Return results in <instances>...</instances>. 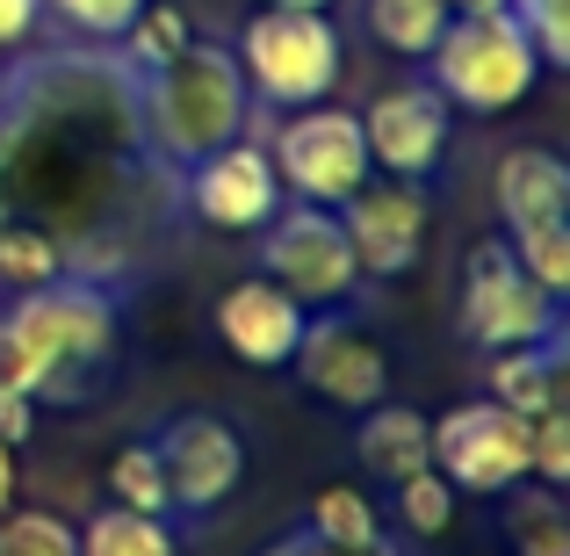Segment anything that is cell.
I'll list each match as a JSON object with an SVG mask.
<instances>
[{
    "label": "cell",
    "instance_id": "obj_16",
    "mask_svg": "<svg viewBox=\"0 0 570 556\" xmlns=\"http://www.w3.org/2000/svg\"><path fill=\"white\" fill-rule=\"evenodd\" d=\"M354 456H362L368 477H383V485H404V477L433 470V433H426V412H412V404H368L362 427H354Z\"/></svg>",
    "mask_w": 570,
    "mask_h": 556
},
{
    "label": "cell",
    "instance_id": "obj_7",
    "mask_svg": "<svg viewBox=\"0 0 570 556\" xmlns=\"http://www.w3.org/2000/svg\"><path fill=\"white\" fill-rule=\"evenodd\" d=\"M275 174L296 203H318L340 209L354 188L368 182V138H362V116L340 109V101H311V109H282V138H275Z\"/></svg>",
    "mask_w": 570,
    "mask_h": 556
},
{
    "label": "cell",
    "instance_id": "obj_3",
    "mask_svg": "<svg viewBox=\"0 0 570 556\" xmlns=\"http://www.w3.org/2000/svg\"><path fill=\"white\" fill-rule=\"evenodd\" d=\"M426 80L448 109L462 116H499L513 101L534 95L542 58H534L528 29L513 22V8H484V14H448L441 43L426 51Z\"/></svg>",
    "mask_w": 570,
    "mask_h": 556
},
{
    "label": "cell",
    "instance_id": "obj_23",
    "mask_svg": "<svg viewBox=\"0 0 570 556\" xmlns=\"http://www.w3.org/2000/svg\"><path fill=\"white\" fill-rule=\"evenodd\" d=\"M66 275V253L37 224H0V290H37V282Z\"/></svg>",
    "mask_w": 570,
    "mask_h": 556
},
{
    "label": "cell",
    "instance_id": "obj_31",
    "mask_svg": "<svg viewBox=\"0 0 570 556\" xmlns=\"http://www.w3.org/2000/svg\"><path fill=\"white\" fill-rule=\"evenodd\" d=\"M29 433H37V398H22V390H0V441L22 448Z\"/></svg>",
    "mask_w": 570,
    "mask_h": 556
},
{
    "label": "cell",
    "instance_id": "obj_28",
    "mask_svg": "<svg viewBox=\"0 0 570 556\" xmlns=\"http://www.w3.org/2000/svg\"><path fill=\"white\" fill-rule=\"evenodd\" d=\"M397 520L412 535H441L448 520H455V485H448L441 470H419L397 485Z\"/></svg>",
    "mask_w": 570,
    "mask_h": 556
},
{
    "label": "cell",
    "instance_id": "obj_18",
    "mask_svg": "<svg viewBox=\"0 0 570 556\" xmlns=\"http://www.w3.org/2000/svg\"><path fill=\"white\" fill-rule=\"evenodd\" d=\"M80 556H181L167 514H130V506H101L87 528H72Z\"/></svg>",
    "mask_w": 570,
    "mask_h": 556
},
{
    "label": "cell",
    "instance_id": "obj_32",
    "mask_svg": "<svg viewBox=\"0 0 570 556\" xmlns=\"http://www.w3.org/2000/svg\"><path fill=\"white\" fill-rule=\"evenodd\" d=\"M43 22V0H0V51H14V43H29Z\"/></svg>",
    "mask_w": 570,
    "mask_h": 556
},
{
    "label": "cell",
    "instance_id": "obj_13",
    "mask_svg": "<svg viewBox=\"0 0 570 556\" xmlns=\"http://www.w3.org/2000/svg\"><path fill=\"white\" fill-rule=\"evenodd\" d=\"M289 369L304 375L311 398L340 404V412H368V404L390 398V354L354 319H311Z\"/></svg>",
    "mask_w": 570,
    "mask_h": 556
},
{
    "label": "cell",
    "instance_id": "obj_4",
    "mask_svg": "<svg viewBox=\"0 0 570 556\" xmlns=\"http://www.w3.org/2000/svg\"><path fill=\"white\" fill-rule=\"evenodd\" d=\"M232 58L246 72V95H261L267 109H311L340 87V29L318 8H253Z\"/></svg>",
    "mask_w": 570,
    "mask_h": 556
},
{
    "label": "cell",
    "instance_id": "obj_10",
    "mask_svg": "<svg viewBox=\"0 0 570 556\" xmlns=\"http://www.w3.org/2000/svg\"><path fill=\"white\" fill-rule=\"evenodd\" d=\"M448 101L433 95V80H397L362 109V138H368V167L390 182H426L448 153Z\"/></svg>",
    "mask_w": 570,
    "mask_h": 556
},
{
    "label": "cell",
    "instance_id": "obj_11",
    "mask_svg": "<svg viewBox=\"0 0 570 556\" xmlns=\"http://www.w3.org/2000/svg\"><path fill=\"white\" fill-rule=\"evenodd\" d=\"M340 232H347L362 275H404V267H419V253H426V195H419V182L368 174V182L340 203Z\"/></svg>",
    "mask_w": 570,
    "mask_h": 556
},
{
    "label": "cell",
    "instance_id": "obj_12",
    "mask_svg": "<svg viewBox=\"0 0 570 556\" xmlns=\"http://www.w3.org/2000/svg\"><path fill=\"white\" fill-rule=\"evenodd\" d=\"M188 209L209 224V232H261L282 209V174L267 159V145H217L188 167Z\"/></svg>",
    "mask_w": 570,
    "mask_h": 556
},
{
    "label": "cell",
    "instance_id": "obj_26",
    "mask_svg": "<svg viewBox=\"0 0 570 556\" xmlns=\"http://www.w3.org/2000/svg\"><path fill=\"white\" fill-rule=\"evenodd\" d=\"M505 246H513V261L528 267L549 296H570V224H542V232H520V238H505Z\"/></svg>",
    "mask_w": 570,
    "mask_h": 556
},
{
    "label": "cell",
    "instance_id": "obj_33",
    "mask_svg": "<svg viewBox=\"0 0 570 556\" xmlns=\"http://www.w3.org/2000/svg\"><path fill=\"white\" fill-rule=\"evenodd\" d=\"M267 556H390V543H368V549H333V543H318V535H289V543H275Z\"/></svg>",
    "mask_w": 570,
    "mask_h": 556
},
{
    "label": "cell",
    "instance_id": "obj_1",
    "mask_svg": "<svg viewBox=\"0 0 570 556\" xmlns=\"http://www.w3.org/2000/svg\"><path fill=\"white\" fill-rule=\"evenodd\" d=\"M116 362V296L80 275L14 290L0 311V390L22 398H80Z\"/></svg>",
    "mask_w": 570,
    "mask_h": 556
},
{
    "label": "cell",
    "instance_id": "obj_21",
    "mask_svg": "<svg viewBox=\"0 0 570 556\" xmlns=\"http://www.w3.org/2000/svg\"><path fill=\"white\" fill-rule=\"evenodd\" d=\"M124 43H130V58H138V72H159L167 58H181L195 43V22H188L181 0H145L138 22L124 29Z\"/></svg>",
    "mask_w": 570,
    "mask_h": 556
},
{
    "label": "cell",
    "instance_id": "obj_8",
    "mask_svg": "<svg viewBox=\"0 0 570 556\" xmlns=\"http://www.w3.org/2000/svg\"><path fill=\"white\" fill-rule=\"evenodd\" d=\"M433 433V470L455 491H476V499H505L513 485H528V412L499 398H470L448 404L441 419H426Z\"/></svg>",
    "mask_w": 570,
    "mask_h": 556
},
{
    "label": "cell",
    "instance_id": "obj_25",
    "mask_svg": "<svg viewBox=\"0 0 570 556\" xmlns=\"http://www.w3.org/2000/svg\"><path fill=\"white\" fill-rule=\"evenodd\" d=\"M0 556H80L72 528L43 506H8L0 514Z\"/></svg>",
    "mask_w": 570,
    "mask_h": 556
},
{
    "label": "cell",
    "instance_id": "obj_14",
    "mask_svg": "<svg viewBox=\"0 0 570 556\" xmlns=\"http://www.w3.org/2000/svg\"><path fill=\"white\" fill-rule=\"evenodd\" d=\"M217 340L238 354V362H253V369H289L296 362V348H304V325H311V311L296 304L282 282H267V275H246V282H232V290L217 296Z\"/></svg>",
    "mask_w": 570,
    "mask_h": 556
},
{
    "label": "cell",
    "instance_id": "obj_24",
    "mask_svg": "<svg viewBox=\"0 0 570 556\" xmlns=\"http://www.w3.org/2000/svg\"><path fill=\"white\" fill-rule=\"evenodd\" d=\"M513 543H520V556H570V528H563L549 485H534V491L513 485Z\"/></svg>",
    "mask_w": 570,
    "mask_h": 556
},
{
    "label": "cell",
    "instance_id": "obj_17",
    "mask_svg": "<svg viewBox=\"0 0 570 556\" xmlns=\"http://www.w3.org/2000/svg\"><path fill=\"white\" fill-rule=\"evenodd\" d=\"M491 390L484 398L513 404V412H549V404H563V369H557V340L549 348H499L491 354Z\"/></svg>",
    "mask_w": 570,
    "mask_h": 556
},
{
    "label": "cell",
    "instance_id": "obj_34",
    "mask_svg": "<svg viewBox=\"0 0 570 556\" xmlns=\"http://www.w3.org/2000/svg\"><path fill=\"white\" fill-rule=\"evenodd\" d=\"M8 506H14V448L0 441V514H8Z\"/></svg>",
    "mask_w": 570,
    "mask_h": 556
},
{
    "label": "cell",
    "instance_id": "obj_5",
    "mask_svg": "<svg viewBox=\"0 0 570 556\" xmlns=\"http://www.w3.org/2000/svg\"><path fill=\"white\" fill-rule=\"evenodd\" d=\"M563 296H549L528 267L513 261L505 238H476L470 267H462V333L484 354L499 348H549L563 333Z\"/></svg>",
    "mask_w": 570,
    "mask_h": 556
},
{
    "label": "cell",
    "instance_id": "obj_15",
    "mask_svg": "<svg viewBox=\"0 0 570 556\" xmlns=\"http://www.w3.org/2000/svg\"><path fill=\"white\" fill-rule=\"evenodd\" d=\"M491 195H499L505 232H542V224H570V167L542 145H513L491 174Z\"/></svg>",
    "mask_w": 570,
    "mask_h": 556
},
{
    "label": "cell",
    "instance_id": "obj_36",
    "mask_svg": "<svg viewBox=\"0 0 570 556\" xmlns=\"http://www.w3.org/2000/svg\"><path fill=\"white\" fill-rule=\"evenodd\" d=\"M261 8H318V14H325L333 0H261Z\"/></svg>",
    "mask_w": 570,
    "mask_h": 556
},
{
    "label": "cell",
    "instance_id": "obj_9",
    "mask_svg": "<svg viewBox=\"0 0 570 556\" xmlns=\"http://www.w3.org/2000/svg\"><path fill=\"white\" fill-rule=\"evenodd\" d=\"M159 470H167V506L174 514H217L246 485V441L217 412H181L159 427Z\"/></svg>",
    "mask_w": 570,
    "mask_h": 556
},
{
    "label": "cell",
    "instance_id": "obj_27",
    "mask_svg": "<svg viewBox=\"0 0 570 556\" xmlns=\"http://www.w3.org/2000/svg\"><path fill=\"white\" fill-rule=\"evenodd\" d=\"M528 477H542L549 491L570 485V412L549 404V412L528 419Z\"/></svg>",
    "mask_w": 570,
    "mask_h": 556
},
{
    "label": "cell",
    "instance_id": "obj_19",
    "mask_svg": "<svg viewBox=\"0 0 570 556\" xmlns=\"http://www.w3.org/2000/svg\"><path fill=\"white\" fill-rule=\"evenodd\" d=\"M448 14H455L448 0H362L368 37H376L383 51H397V58H426L433 43H441Z\"/></svg>",
    "mask_w": 570,
    "mask_h": 556
},
{
    "label": "cell",
    "instance_id": "obj_20",
    "mask_svg": "<svg viewBox=\"0 0 570 556\" xmlns=\"http://www.w3.org/2000/svg\"><path fill=\"white\" fill-rule=\"evenodd\" d=\"M304 528L318 535V543H333V549H368V543H383V520H376V506H368L354 485H325L318 499H311Z\"/></svg>",
    "mask_w": 570,
    "mask_h": 556
},
{
    "label": "cell",
    "instance_id": "obj_2",
    "mask_svg": "<svg viewBox=\"0 0 570 556\" xmlns=\"http://www.w3.org/2000/svg\"><path fill=\"white\" fill-rule=\"evenodd\" d=\"M246 109H253L246 72H238V58L224 43H188L181 58L145 72V138L181 167L232 145L246 130Z\"/></svg>",
    "mask_w": 570,
    "mask_h": 556
},
{
    "label": "cell",
    "instance_id": "obj_6",
    "mask_svg": "<svg viewBox=\"0 0 570 556\" xmlns=\"http://www.w3.org/2000/svg\"><path fill=\"white\" fill-rule=\"evenodd\" d=\"M261 275L282 282L304 311H333L362 290V261H354L347 232H340V209L318 203H282L261 224Z\"/></svg>",
    "mask_w": 570,
    "mask_h": 556
},
{
    "label": "cell",
    "instance_id": "obj_22",
    "mask_svg": "<svg viewBox=\"0 0 570 556\" xmlns=\"http://www.w3.org/2000/svg\"><path fill=\"white\" fill-rule=\"evenodd\" d=\"M109 506H130V514H174V506H167V470H159V448L153 441L116 448V462H109Z\"/></svg>",
    "mask_w": 570,
    "mask_h": 556
},
{
    "label": "cell",
    "instance_id": "obj_29",
    "mask_svg": "<svg viewBox=\"0 0 570 556\" xmlns=\"http://www.w3.org/2000/svg\"><path fill=\"white\" fill-rule=\"evenodd\" d=\"M513 22L528 29L534 58H542V72L570 66V0H513Z\"/></svg>",
    "mask_w": 570,
    "mask_h": 556
},
{
    "label": "cell",
    "instance_id": "obj_35",
    "mask_svg": "<svg viewBox=\"0 0 570 556\" xmlns=\"http://www.w3.org/2000/svg\"><path fill=\"white\" fill-rule=\"evenodd\" d=\"M455 14H484V8H513V0H448Z\"/></svg>",
    "mask_w": 570,
    "mask_h": 556
},
{
    "label": "cell",
    "instance_id": "obj_30",
    "mask_svg": "<svg viewBox=\"0 0 570 556\" xmlns=\"http://www.w3.org/2000/svg\"><path fill=\"white\" fill-rule=\"evenodd\" d=\"M51 8H58V22H72L80 37H101V43H109V37H124V29L138 22L145 0H51Z\"/></svg>",
    "mask_w": 570,
    "mask_h": 556
}]
</instances>
